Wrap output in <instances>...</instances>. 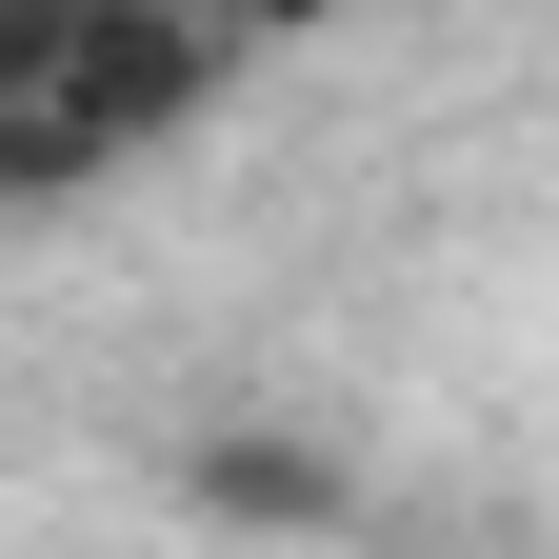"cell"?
<instances>
[{"label": "cell", "instance_id": "cell-2", "mask_svg": "<svg viewBox=\"0 0 559 559\" xmlns=\"http://www.w3.org/2000/svg\"><path fill=\"white\" fill-rule=\"evenodd\" d=\"M200 500H221V520H340V479L300 440H200Z\"/></svg>", "mask_w": 559, "mask_h": 559}, {"label": "cell", "instance_id": "cell-1", "mask_svg": "<svg viewBox=\"0 0 559 559\" xmlns=\"http://www.w3.org/2000/svg\"><path fill=\"white\" fill-rule=\"evenodd\" d=\"M221 100V40L160 0H0V200H81Z\"/></svg>", "mask_w": 559, "mask_h": 559}]
</instances>
